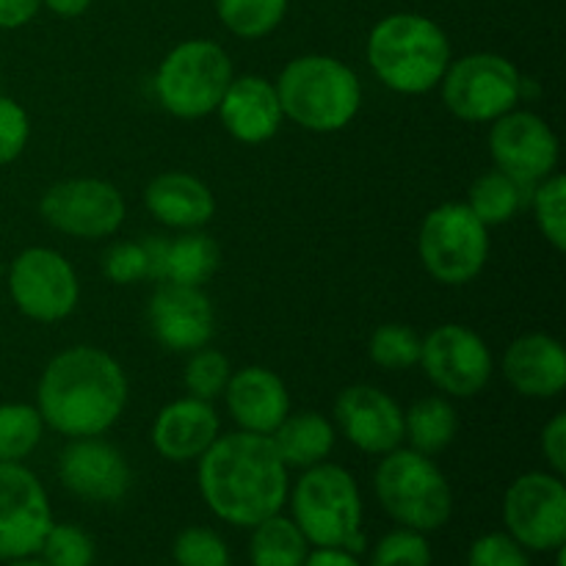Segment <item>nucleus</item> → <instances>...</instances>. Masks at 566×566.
<instances>
[{
  "instance_id": "f257e3e1",
  "label": "nucleus",
  "mask_w": 566,
  "mask_h": 566,
  "mask_svg": "<svg viewBox=\"0 0 566 566\" xmlns=\"http://www.w3.org/2000/svg\"><path fill=\"white\" fill-rule=\"evenodd\" d=\"M197 484L205 506L224 523L254 528L287 503V464L269 434L230 431L197 459Z\"/></svg>"
},
{
  "instance_id": "f03ea898",
  "label": "nucleus",
  "mask_w": 566,
  "mask_h": 566,
  "mask_svg": "<svg viewBox=\"0 0 566 566\" xmlns=\"http://www.w3.org/2000/svg\"><path fill=\"white\" fill-rule=\"evenodd\" d=\"M127 407V376L108 352L70 346L44 365L36 385V409L59 434L103 437Z\"/></svg>"
},
{
  "instance_id": "7ed1b4c3",
  "label": "nucleus",
  "mask_w": 566,
  "mask_h": 566,
  "mask_svg": "<svg viewBox=\"0 0 566 566\" xmlns=\"http://www.w3.org/2000/svg\"><path fill=\"white\" fill-rule=\"evenodd\" d=\"M365 55L390 92L429 94L440 86L448 64H451V39L431 17L415 11H396L387 14L370 28Z\"/></svg>"
},
{
  "instance_id": "20e7f679",
  "label": "nucleus",
  "mask_w": 566,
  "mask_h": 566,
  "mask_svg": "<svg viewBox=\"0 0 566 566\" xmlns=\"http://www.w3.org/2000/svg\"><path fill=\"white\" fill-rule=\"evenodd\" d=\"M282 114L310 133H337L363 105L359 75L335 55L307 53L291 59L276 77Z\"/></svg>"
},
{
  "instance_id": "39448f33",
  "label": "nucleus",
  "mask_w": 566,
  "mask_h": 566,
  "mask_svg": "<svg viewBox=\"0 0 566 566\" xmlns=\"http://www.w3.org/2000/svg\"><path fill=\"white\" fill-rule=\"evenodd\" d=\"M293 523L315 547L346 551L359 556L365 551L363 495L346 468L332 462L313 464L287 490Z\"/></svg>"
},
{
  "instance_id": "423d86ee",
  "label": "nucleus",
  "mask_w": 566,
  "mask_h": 566,
  "mask_svg": "<svg viewBox=\"0 0 566 566\" xmlns=\"http://www.w3.org/2000/svg\"><path fill=\"white\" fill-rule=\"evenodd\" d=\"M374 492L379 506L401 528L431 534L448 525L453 514V490L434 459L396 448L385 453L374 475Z\"/></svg>"
},
{
  "instance_id": "0eeeda50",
  "label": "nucleus",
  "mask_w": 566,
  "mask_h": 566,
  "mask_svg": "<svg viewBox=\"0 0 566 566\" xmlns=\"http://www.w3.org/2000/svg\"><path fill=\"white\" fill-rule=\"evenodd\" d=\"M232 77V59L219 42L186 39L155 70V97L177 119H205L216 114Z\"/></svg>"
},
{
  "instance_id": "6e6552de",
  "label": "nucleus",
  "mask_w": 566,
  "mask_h": 566,
  "mask_svg": "<svg viewBox=\"0 0 566 566\" xmlns=\"http://www.w3.org/2000/svg\"><path fill=\"white\" fill-rule=\"evenodd\" d=\"M418 254L440 285H468L490 260V227L481 224L464 202H446L426 213L418 232Z\"/></svg>"
},
{
  "instance_id": "1a4fd4ad",
  "label": "nucleus",
  "mask_w": 566,
  "mask_h": 566,
  "mask_svg": "<svg viewBox=\"0 0 566 566\" xmlns=\"http://www.w3.org/2000/svg\"><path fill=\"white\" fill-rule=\"evenodd\" d=\"M517 66L497 53H468L448 64L440 81L442 105L462 122H495L523 99Z\"/></svg>"
},
{
  "instance_id": "9d476101",
  "label": "nucleus",
  "mask_w": 566,
  "mask_h": 566,
  "mask_svg": "<svg viewBox=\"0 0 566 566\" xmlns=\"http://www.w3.org/2000/svg\"><path fill=\"white\" fill-rule=\"evenodd\" d=\"M9 296L25 318L55 324L75 313L81 282L64 254L48 247H31L11 260Z\"/></svg>"
},
{
  "instance_id": "9b49d317",
  "label": "nucleus",
  "mask_w": 566,
  "mask_h": 566,
  "mask_svg": "<svg viewBox=\"0 0 566 566\" xmlns=\"http://www.w3.org/2000/svg\"><path fill=\"white\" fill-rule=\"evenodd\" d=\"M39 213L53 230L83 241H99L125 224V197L103 177L59 180L39 199Z\"/></svg>"
},
{
  "instance_id": "f8f14e48",
  "label": "nucleus",
  "mask_w": 566,
  "mask_h": 566,
  "mask_svg": "<svg viewBox=\"0 0 566 566\" xmlns=\"http://www.w3.org/2000/svg\"><path fill=\"white\" fill-rule=\"evenodd\" d=\"M426 379L448 398H473L486 390L495 370L490 346L479 332L462 324L434 326L420 337V359Z\"/></svg>"
},
{
  "instance_id": "ddd939ff",
  "label": "nucleus",
  "mask_w": 566,
  "mask_h": 566,
  "mask_svg": "<svg viewBox=\"0 0 566 566\" xmlns=\"http://www.w3.org/2000/svg\"><path fill=\"white\" fill-rule=\"evenodd\" d=\"M506 534L525 551L553 553L566 545V486L564 479L534 470L512 481L503 497Z\"/></svg>"
},
{
  "instance_id": "4468645a",
  "label": "nucleus",
  "mask_w": 566,
  "mask_h": 566,
  "mask_svg": "<svg viewBox=\"0 0 566 566\" xmlns=\"http://www.w3.org/2000/svg\"><path fill=\"white\" fill-rule=\"evenodd\" d=\"M490 155L495 169L517 180L523 188H534L545 177L556 175L562 160V144L553 127L534 111H509L490 122Z\"/></svg>"
},
{
  "instance_id": "2eb2a0df",
  "label": "nucleus",
  "mask_w": 566,
  "mask_h": 566,
  "mask_svg": "<svg viewBox=\"0 0 566 566\" xmlns=\"http://www.w3.org/2000/svg\"><path fill=\"white\" fill-rule=\"evenodd\" d=\"M53 525L42 481L22 462H0V562L36 556Z\"/></svg>"
},
{
  "instance_id": "dca6fc26",
  "label": "nucleus",
  "mask_w": 566,
  "mask_h": 566,
  "mask_svg": "<svg viewBox=\"0 0 566 566\" xmlns=\"http://www.w3.org/2000/svg\"><path fill=\"white\" fill-rule=\"evenodd\" d=\"M153 337L175 354H191L216 335V310L202 287L164 282L147 304Z\"/></svg>"
},
{
  "instance_id": "f3484780",
  "label": "nucleus",
  "mask_w": 566,
  "mask_h": 566,
  "mask_svg": "<svg viewBox=\"0 0 566 566\" xmlns=\"http://www.w3.org/2000/svg\"><path fill=\"white\" fill-rule=\"evenodd\" d=\"M59 479L66 492L88 503H116L130 490L125 453L99 437H77L61 451Z\"/></svg>"
},
{
  "instance_id": "a211bd4d",
  "label": "nucleus",
  "mask_w": 566,
  "mask_h": 566,
  "mask_svg": "<svg viewBox=\"0 0 566 566\" xmlns=\"http://www.w3.org/2000/svg\"><path fill=\"white\" fill-rule=\"evenodd\" d=\"M335 423L357 451L385 457L403 442V409L374 385H352L335 398Z\"/></svg>"
},
{
  "instance_id": "6ab92c4d",
  "label": "nucleus",
  "mask_w": 566,
  "mask_h": 566,
  "mask_svg": "<svg viewBox=\"0 0 566 566\" xmlns=\"http://www.w3.org/2000/svg\"><path fill=\"white\" fill-rule=\"evenodd\" d=\"M227 412L241 431L252 434H274L276 426L291 412V392L285 381L263 365H247L232 370L224 392Z\"/></svg>"
},
{
  "instance_id": "aec40b11",
  "label": "nucleus",
  "mask_w": 566,
  "mask_h": 566,
  "mask_svg": "<svg viewBox=\"0 0 566 566\" xmlns=\"http://www.w3.org/2000/svg\"><path fill=\"white\" fill-rule=\"evenodd\" d=\"M216 114L224 130L241 144L271 142L285 119L276 86L263 75L232 77Z\"/></svg>"
},
{
  "instance_id": "412c9836",
  "label": "nucleus",
  "mask_w": 566,
  "mask_h": 566,
  "mask_svg": "<svg viewBox=\"0 0 566 566\" xmlns=\"http://www.w3.org/2000/svg\"><path fill=\"white\" fill-rule=\"evenodd\" d=\"M503 376L523 398L545 401L562 396L566 387V352L562 340L545 332H528L512 340L503 352Z\"/></svg>"
},
{
  "instance_id": "4be33fe9",
  "label": "nucleus",
  "mask_w": 566,
  "mask_h": 566,
  "mask_svg": "<svg viewBox=\"0 0 566 566\" xmlns=\"http://www.w3.org/2000/svg\"><path fill=\"white\" fill-rule=\"evenodd\" d=\"M219 429L221 420L213 403L191 396L177 398L155 415L153 448L166 462H197L213 446Z\"/></svg>"
},
{
  "instance_id": "5701e85b",
  "label": "nucleus",
  "mask_w": 566,
  "mask_h": 566,
  "mask_svg": "<svg viewBox=\"0 0 566 566\" xmlns=\"http://www.w3.org/2000/svg\"><path fill=\"white\" fill-rule=\"evenodd\" d=\"M144 205L155 221L171 230H199L216 216V197L188 171H164L144 188Z\"/></svg>"
},
{
  "instance_id": "b1692460",
  "label": "nucleus",
  "mask_w": 566,
  "mask_h": 566,
  "mask_svg": "<svg viewBox=\"0 0 566 566\" xmlns=\"http://www.w3.org/2000/svg\"><path fill=\"white\" fill-rule=\"evenodd\" d=\"M287 470H307L329 459L337 431L321 412H287V418L271 434Z\"/></svg>"
},
{
  "instance_id": "393cba45",
  "label": "nucleus",
  "mask_w": 566,
  "mask_h": 566,
  "mask_svg": "<svg viewBox=\"0 0 566 566\" xmlns=\"http://www.w3.org/2000/svg\"><path fill=\"white\" fill-rule=\"evenodd\" d=\"M459 431V415L446 396H426L403 412V440L423 457L446 451Z\"/></svg>"
},
{
  "instance_id": "a878e982",
  "label": "nucleus",
  "mask_w": 566,
  "mask_h": 566,
  "mask_svg": "<svg viewBox=\"0 0 566 566\" xmlns=\"http://www.w3.org/2000/svg\"><path fill=\"white\" fill-rule=\"evenodd\" d=\"M310 556V542L291 517L271 514L252 528L249 562L252 566H304Z\"/></svg>"
},
{
  "instance_id": "bb28decb",
  "label": "nucleus",
  "mask_w": 566,
  "mask_h": 566,
  "mask_svg": "<svg viewBox=\"0 0 566 566\" xmlns=\"http://www.w3.org/2000/svg\"><path fill=\"white\" fill-rule=\"evenodd\" d=\"M221 249L208 232L186 230L180 238L169 241L166 258V282L188 287H202L219 271Z\"/></svg>"
},
{
  "instance_id": "cd10ccee",
  "label": "nucleus",
  "mask_w": 566,
  "mask_h": 566,
  "mask_svg": "<svg viewBox=\"0 0 566 566\" xmlns=\"http://www.w3.org/2000/svg\"><path fill=\"white\" fill-rule=\"evenodd\" d=\"M528 193V188H523L517 180L503 175L501 169H490L481 177H475L464 205L473 210V216L484 227H501L509 224L520 213Z\"/></svg>"
},
{
  "instance_id": "c85d7f7f",
  "label": "nucleus",
  "mask_w": 566,
  "mask_h": 566,
  "mask_svg": "<svg viewBox=\"0 0 566 566\" xmlns=\"http://www.w3.org/2000/svg\"><path fill=\"white\" fill-rule=\"evenodd\" d=\"M291 0H216L221 25L238 39H265L282 25Z\"/></svg>"
},
{
  "instance_id": "c756f323",
  "label": "nucleus",
  "mask_w": 566,
  "mask_h": 566,
  "mask_svg": "<svg viewBox=\"0 0 566 566\" xmlns=\"http://www.w3.org/2000/svg\"><path fill=\"white\" fill-rule=\"evenodd\" d=\"M44 420L31 403H0V462H22L39 448Z\"/></svg>"
},
{
  "instance_id": "7c9ffc66",
  "label": "nucleus",
  "mask_w": 566,
  "mask_h": 566,
  "mask_svg": "<svg viewBox=\"0 0 566 566\" xmlns=\"http://www.w3.org/2000/svg\"><path fill=\"white\" fill-rule=\"evenodd\" d=\"M531 210L534 221L539 227L542 238L551 243L556 252L566 249V180L562 171L545 177L531 188Z\"/></svg>"
},
{
  "instance_id": "2f4dec72",
  "label": "nucleus",
  "mask_w": 566,
  "mask_h": 566,
  "mask_svg": "<svg viewBox=\"0 0 566 566\" xmlns=\"http://www.w3.org/2000/svg\"><path fill=\"white\" fill-rule=\"evenodd\" d=\"M370 363L379 368L401 374L418 365L420 359V335L403 324H381L376 326L368 340Z\"/></svg>"
},
{
  "instance_id": "473e14b6",
  "label": "nucleus",
  "mask_w": 566,
  "mask_h": 566,
  "mask_svg": "<svg viewBox=\"0 0 566 566\" xmlns=\"http://www.w3.org/2000/svg\"><path fill=\"white\" fill-rule=\"evenodd\" d=\"M230 376L232 365L227 354H221L219 348L202 346L188 357L186 370H182V385H186V392L191 398L213 403L216 398H221Z\"/></svg>"
},
{
  "instance_id": "72a5a7b5",
  "label": "nucleus",
  "mask_w": 566,
  "mask_h": 566,
  "mask_svg": "<svg viewBox=\"0 0 566 566\" xmlns=\"http://www.w3.org/2000/svg\"><path fill=\"white\" fill-rule=\"evenodd\" d=\"M39 556L50 566H94L97 547H94V539L81 525L53 523L42 547H39Z\"/></svg>"
},
{
  "instance_id": "f704fd0d",
  "label": "nucleus",
  "mask_w": 566,
  "mask_h": 566,
  "mask_svg": "<svg viewBox=\"0 0 566 566\" xmlns=\"http://www.w3.org/2000/svg\"><path fill=\"white\" fill-rule=\"evenodd\" d=\"M171 556L175 566H230V547L216 534L213 528L205 525H191V528L180 531L171 545Z\"/></svg>"
},
{
  "instance_id": "c9c22d12",
  "label": "nucleus",
  "mask_w": 566,
  "mask_h": 566,
  "mask_svg": "<svg viewBox=\"0 0 566 566\" xmlns=\"http://www.w3.org/2000/svg\"><path fill=\"white\" fill-rule=\"evenodd\" d=\"M431 545L426 534L412 528H396L381 536L370 551L368 566H431Z\"/></svg>"
},
{
  "instance_id": "e433bc0d",
  "label": "nucleus",
  "mask_w": 566,
  "mask_h": 566,
  "mask_svg": "<svg viewBox=\"0 0 566 566\" xmlns=\"http://www.w3.org/2000/svg\"><path fill=\"white\" fill-rule=\"evenodd\" d=\"M468 566H531L528 551L509 534H484L470 545Z\"/></svg>"
},
{
  "instance_id": "4c0bfd02",
  "label": "nucleus",
  "mask_w": 566,
  "mask_h": 566,
  "mask_svg": "<svg viewBox=\"0 0 566 566\" xmlns=\"http://www.w3.org/2000/svg\"><path fill=\"white\" fill-rule=\"evenodd\" d=\"M31 138V119L17 99L0 94V166L14 164L28 147Z\"/></svg>"
},
{
  "instance_id": "58836bf2",
  "label": "nucleus",
  "mask_w": 566,
  "mask_h": 566,
  "mask_svg": "<svg viewBox=\"0 0 566 566\" xmlns=\"http://www.w3.org/2000/svg\"><path fill=\"white\" fill-rule=\"evenodd\" d=\"M103 274L114 285H136L147 280V260H144L142 241H119L108 247L103 258Z\"/></svg>"
},
{
  "instance_id": "ea45409f",
  "label": "nucleus",
  "mask_w": 566,
  "mask_h": 566,
  "mask_svg": "<svg viewBox=\"0 0 566 566\" xmlns=\"http://www.w3.org/2000/svg\"><path fill=\"white\" fill-rule=\"evenodd\" d=\"M542 453L556 475L566 473V415L558 412L542 429Z\"/></svg>"
},
{
  "instance_id": "a19ab883",
  "label": "nucleus",
  "mask_w": 566,
  "mask_h": 566,
  "mask_svg": "<svg viewBox=\"0 0 566 566\" xmlns=\"http://www.w3.org/2000/svg\"><path fill=\"white\" fill-rule=\"evenodd\" d=\"M42 9V0H0V31L28 25Z\"/></svg>"
},
{
  "instance_id": "79ce46f5",
  "label": "nucleus",
  "mask_w": 566,
  "mask_h": 566,
  "mask_svg": "<svg viewBox=\"0 0 566 566\" xmlns=\"http://www.w3.org/2000/svg\"><path fill=\"white\" fill-rule=\"evenodd\" d=\"M144 260H147V280L166 282V258H169V238L147 235L142 241Z\"/></svg>"
},
{
  "instance_id": "37998d69",
  "label": "nucleus",
  "mask_w": 566,
  "mask_h": 566,
  "mask_svg": "<svg viewBox=\"0 0 566 566\" xmlns=\"http://www.w3.org/2000/svg\"><path fill=\"white\" fill-rule=\"evenodd\" d=\"M304 566H363L354 553L346 551H329V547H318L315 553H310Z\"/></svg>"
},
{
  "instance_id": "c03bdc74",
  "label": "nucleus",
  "mask_w": 566,
  "mask_h": 566,
  "mask_svg": "<svg viewBox=\"0 0 566 566\" xmlns=\"http://www.w3.org/2000/svg\"><path fill=\"white\" fill-rule=\"evenodd\" d=\"M94 0H42L44 9L50 14L61 17V20H75V17H83L88 9H92Z\"/></svg>"
},
{
  "instance_id": "a18cd8bd",
  "label": "nucleus",
  "mask_w": 566,
  "mask_h": 566,
  "mask_svg": "<svg viewBox=\"0 0 566 566\" xmlns=\"http://www.w3.org/2000/svg\"><path fill=\"white\" fill-rule=\"evenodd\" d=\"M9 566H50V564L36 556H25V558H14V562H9Z\"/></svg>"
},
{
  "instance_id": "49530a36",
  "label": "nucleus",
  "mask_w": 566,
  "mask_h": 566,
  "mask_svg": "<svg viewBox=\"0 0 566 566\" xmlns=\"http://www.w3.org/2000/svg\"><path fill=\"white\" fill-rule=\"evenodd\" d=\"M155 566H166V564H155Z\"/></svg>"
}]
</instances>
